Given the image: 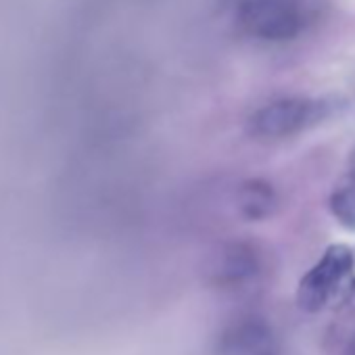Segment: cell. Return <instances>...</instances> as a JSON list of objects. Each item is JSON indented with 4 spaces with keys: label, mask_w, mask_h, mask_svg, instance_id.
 Wrapping results in <instances>:
<instances>
[{
    "label": "cell",
    "mask_w": 355,
    "mask_h": 355,
    "mask_svg": "<svg viewBox=\"0 0 355 355\" xmlns=\"http://www.w3.org/2000/svg\"><path fill=\"white\" fill-rule=\"evenodd\" d=\"M343 103L332 96H286L259 107L247 121V130L259 140H284L299 136L328 117Z\"/></svg>",
    "instance_id": "cell-1"
},
{
    "label": "cell",
    "mask_w": 355,
    "mask_h": 355,
    "mask_svg": "<svg viewBox=\"0 0 355 355\" xmlns=\"http://www.w3.org/2000/svg\"><path fill=\"white\" fill-rule=\"evenodd\" d=\"M355 270V253L347 245H330L307 270L297 286V303L307 313L326 309L332 301L349 293Z\"/></svg>",
    "instance_id": "cell-2"
},
{
    "label": "cell",
    "mask_w": 355,
    "mask_h": 355,
    "mask_svg": "<svg viewBox=\"0 0 355 355\" xmlns=\"http://www.w3.org/2000/svg\"><path fill=\"white\" fill-rule=\"evenodd\" d=\"M236 17L251 38L291 42L303 34L309 11L303 0H245L236 7Z\"/></svg>",
    "instance_id": "cell-3"
},
{
    "label": "cell",
    "mask_w": 355,
    "mask_h": 355,
    "mask_svg": "<svg viewBox=\"0 0 355 355\" xmlns=\"http://www.w3.org/2000/svg\"><path fill=\"white\" fill-rule=\"evenodd\" d=\"M209 272L222 291H249L270 272V257L257 241H232L214 257Z\"/></svg>",
    "instance_id": "cell-4"
},
{
    "label": "cell",
    "mask_w": 355,
    "mask_h": 355,
    "mask_svg": "<svg viewBox=\"0 0 355 355\" xmlns=\"http://www.w3.org/2000/svg\"><path fill=\"white\" fill-rule=\"evenodd\" d=\"M216 351L218 355H280V340L263 315L243 313L222 328Z\"/></svg>",
    "instance_id": "cell-5"
},
{
    "label": "cell",
    "mask_w": 355,
    "mask_h": 355,
    "mask_svg": "<svg viewBox=\"0 0 355 355\" xmlns=\"http://www.w3.org/2000/svg\"><path fill=\"white\" fill-rule=\"evenodd\" d=\"M236 201H239L241 216L249 222L270 220L280 203L276 189L270 182L261 180V178H249V180H245L239 187Z\"/></svg>",
    "instance_id": "cell-6"
},
{
    "label": "cell",
    "mask_w": 355,
    "mask_h": 355,
    "mask_svg": "<svg viewBox=\"0 0 355 355\" xmlns=\"http://www.w3.org/2000/svg\"><path fill=\"white\" fill-rule=\"evenodd\" d=\"M332 218L347 230L355 232V173H347L334 187L328 199Z\"/></svg>",
    "instance_id": "cell-7"
},
{
    "label": "cell",
    "mask_w": 355,
    "mask_h": 355,
    "mask_svg": "<svg viewBox=\"0 0 355 355\" xmlns=\"http://www.w3.org/2000/svg\"><path fill=\"white\" fill-rule=\"evenodd\" d=\"M343 355H355V334L351 336V340L347 343V347H345V353Z\"/></svg>",
    "instance_id": "cell-8"
},
{
    "label": "cell",
    "mask_w": 355,
    "mask_h": 355,
    "mask_svg": "<svg viewBox=\"0 0 355 355\" xmlns=\"http://www.w3.org/2000/svg\"><path fill=\"white\" fill-rule=\"evenodd\" d=\"M349 173H355V148L351 150V157H349Z\"/></svg>",
    "instance_id": "cell-9"
},
{
    "label": "cell",
    "mask_w": 355,
    "mask_h": 355,
    "mask_svg": "<svg viewBox=\"0 0 355 355\" xmlns=\"http://www.w3.org/2000/svg\"><path fill=\"white\" fill-rule=\"evenodd\" d=\"M32 38H34V26H32ZM28 44H30V36H28ZM32 46H34V40H32ZM30 63H36V59H34V49H32V55H30Z\"/></svg>",
    "instance_id": "cell-10"
},
{
    "label": "cell",
    "mask_w": 355,
    "mask_h": 355,
    "mask_svg": "<svg viewBox=\"0 0 355 355\" xmlns=\"http://www.w3.org/2000/svg\"><path fill=\"white\" fill-rule=\"evenodd\" d=\"M220 3H224V5H234V7H239L241 3H245V0H220Z\"/></svg>",
    "instance_id": "cell-11"
}]
</instances>
